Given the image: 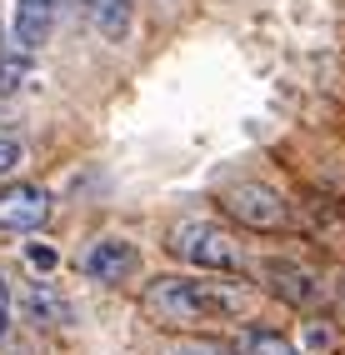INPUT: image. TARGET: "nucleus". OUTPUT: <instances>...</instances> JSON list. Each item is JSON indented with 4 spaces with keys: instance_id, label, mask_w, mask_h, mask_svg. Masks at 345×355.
I'll use <instances>...</instances> for the list:
<instances>
[{
    "instance_id": "obj_5",
    "label": "nucleus",
    "mask_w": 345,
    "mask_h": 355,
    "mask_svg": "<svg viewBox=\"0 0 345 355\" xmlns=\"http://www.w3.org/2000/svg\"><path fill=\"white\" fill-rule=\"evenodd\" d=\"M51 220V196L40 191L30 180H10L6 191H0V230L10 235H30Z\"/></svg>"
},
{
    "instance_id": "obj_16",
    "label": "nucleus",
    "mask_w": 345,
    "mask_h": 355,
    "mask_svg": "<svg viewBox=\"0 0 345 355\" xmlns=\"http://www.w3.org/2000/svg\"><path fill=\"white\" fill-rule=\"evenodd\" d=\"M306 340H310V345H320V350H326V345H330V330H326V325H310V330H306Z\"/></svg>"
},
{
    "instance_id": "obj_3",
    "label": "nucleus",
    "mask_w": 345,
    "mask_h": 355,
    "mask_svg": "<svg viewBox=\"0 0 345 355\" xmlns=\"http://www.w3.org/2000/svg\"><path fill=\"white\" fill-rule=\"evenodd\" d=\"M220 205H225L240 225H250V230H281V225L290 220L285 196L270 191V185H260V180H236V185H225V191H220Z\"/></svg>"
},
{
    "instance_id": "obj_2",
    "label": "nucleus",
    "mask_w": 345,
    "mask_h": 355,
    "mask_svg": "<svg viewBox=\"0 0 345 355\" xmlns=\"http://www.w3.org/2000/svg\"><path fill=\"white\" fill-rule=\"evenodd\" d=\"M166 245H170L175 260H186V266H195L205 275H240L245 270V255L236 245V235H230L225 225H215V220H200V216L175 220L170 235H166Z\"/></svg>"
},
{
    "instance_id": "obj_7",
    "label": "nucleus",
    "mask_w": 345,
    "mask_h": 355,
    "mask_svg": "<svg viewBox=\"0 0 345 355\" xmlns=\"http://www.w3.org/2000/svg\"><path fill=\"white\" fill-rule=\"evenodd\" d=\"M55 15H60V0H15V20H10V35L26 45V51H40L55 31Z\"/></svg>"
},
{
    "instance_id": "obj_4",
    "label": "nucleus",
    "mask_w": 345,
    "mask_h": 355,
    "mask_svg": "<svg viewBox=\"0 0 345 355\" xmlns=\"http://www.w3.org/2000/svg\"><path fill=\"white\" fill-rule=\"evenodd\" d=\"M260 280L270 286V295H281V300H290V305H301V311H315V305H326V280H320L310 266H301V260L270 255V260H260Z\"/></svg>"
},
{
    "instance_id": "obj_9",
    "label": "nucleus",
    "mask_w": 345,
    "mask_h": 355,
    "mask_svg": "<svg viewBox=\"0 0 345 355\" xmlns=\"http://www.w3.org/2000/svg\"><path fill=\"white\" fill-rule=\"evenodd\" d=\"M30 70H35V51H26V45L10 35L6 45H0V101L20 96L26 80H30Z\"/></svg>"
},
{
    "instance_id": "obj_10",
    "label": "nucleus",
    "mask_w": 345,
    "mask_h": 355,
    "mask_svg": "<svg viewBox=\"0 0 345 355\" xmlns=\"http://www.w3.org/2000/svg\"><path fill=\"white\" fill-rule=\"evenodd\" d=\"M26 315H30L35 325L60 330V325H71V300L55 295L51 286H26Z\"/></svg>"
},
{
    "instance_id": "obj_12",
    "label": "nucleus",
    "mask_w": 345,
    "mask_h": 355,
    "mask_svg": "<svg viewBox=\"0 0 345 355\" xmlns=\"http://www.w3.org/2000/svg\"><path fill=\"white\" fill-rule=\"evenodd\" d=\"M160 355H240L236 345H215V340H195V336H180V340H166Z\"/></svg>"
},
{
    "instance_id": "obj_15",
    "label": "nucleus",
    "mask_w": 345,
    "mask_h": 355,
    "mask_svg": "<svg viewBox=\"0 0 345 355\" xmlns=\"http://www.w3.org/2000/svg\"><path fill=\"white\" fill-rule=\"evenodd\" d=\"M6 325H10V286H6V275H0V336H6Z\"/></svg>"
},
{
    "instance_id": "obj_11",
    "label": "nucleus",
    "mask_w": 345,
    "mask_h": 355,
    "mask_svg": "<svg viewBox=\"0 0 345 355\" xmlns=\"http://www.w3.org/2000/svg\"><path fill=\"white\" fill-rule=\"evenodd\" d=\"M240 355H301L281 330H265V325H245L240 330V340H236Z\"/></svg>"
},
{
    "instance_id": "obj_14",
    "label": "nucleus",
    "mask_w": 345,
    "mask_h": 355,
    "mask_svg": "<svg viewBox=\"0 0 345 355\" xmlns=\"http://www.w3.org/2000/svg\"><path fill=\"white\" fill-rule=\"evenodd\" d=\"M55 260H60V255H55L51 245H26V266H30V270H55Z\"/></svg>"
},
{
    "instance_id": "obj_6",
    "label": "nucleus",
    "mask_w": 345,
    "mask_h": 355,
    "mask_svg": "<svg viewBox=\"0 0 345 355\" xmlns=\"http://www.w3.org/2000/svg\"><path fill=\"white\" fill-rule=\"evenodd\" d=\"M135 266H141V250H135L125 235H105V241H96L80 255V270L90 280H100V286H121V280H130Z\"/></svg>"
},
{
    "instance_id": "obj_1",
    "label": "nucleus",
    "mask_w": 345,
    "mask_h": 355,
    "mask_svg": "<svg viewBox=\"0 0 345 355\" xmlns=\"http://www.w3.org/2000/svg\"><path fill=\"white\" fill-rule=\"evenodd\" d=\"M145 311L166 325H211V320H240L250 315V291L236 280L211 275H155L145 286Z\"/></svg>"
},
{
    "instance_id": "obj_13",
    "label": "nucleus",
    "mask_w": 345,
    "mask_h": 355,
    "mask_svg": "<svg viewBox=\"0 0 345 355\" xmlns=\"http://www.w3.org/2000/svg\"><path fill=\"white\" fill-rule=\"evenodd\" d=\"M20 165H26V146L15 135H0V180H10Z\"/></svg>"
},
{
    "instance_id": "obj_8",
    "label": "nucleus",
    "mask_w": 345,
    "mask_h": 355,
    "mask_svg": "<svg viewBox=\"0 0 345 355\" xmlns=\"http://www.w3.org/2000/svg\"><path fill=\"white\" fill-rule=\"evenodd\" d=\"M80 6H85V20L100 40L121 45L130 35V0H80Z\"/></svg>"
}]
</instances>
